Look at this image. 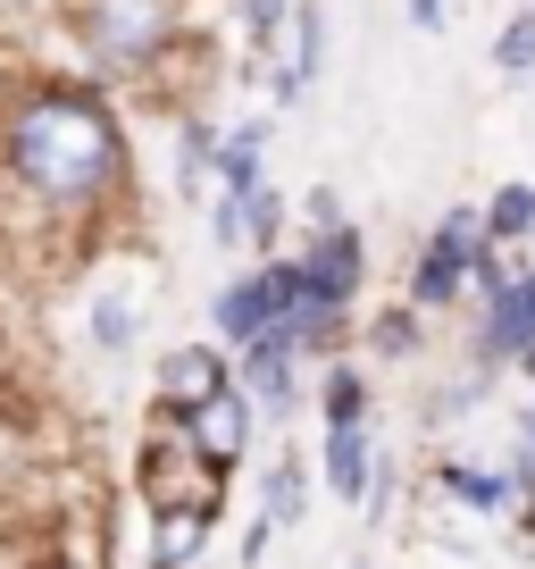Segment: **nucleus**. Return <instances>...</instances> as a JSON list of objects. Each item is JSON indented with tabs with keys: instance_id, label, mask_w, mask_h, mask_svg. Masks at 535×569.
Segmentation results:
<instances>
[{
	"instance_id": "nucleus-29",
	"label": "nucleus",
	"mask_w": 535,
	"mask_h": 569,
	"mask_svg": "<svg viewBox=\"0 0 535 569\" xmlns=\"http://www.w3.org/2000/svg\"><path fill=\"white\" fill-rule=\"evenodd\" d=\"M26 569H101V561H84V552H34Z\"/></svg>"
},
{
	"instance_id": "nucleus-33",
	"label": "nucleus",
	"mask_w": 535,
	"mask_h": 569,
	"mask_svg": "<svg viewBox=\"0 0 535 569\" xmlns=\"http://www.w3.org/2000/svg\"><path fill=\"white\" fill-rule=\"evenodd\" d=\"M352 569H369V561H352Z\"/></svg>"
},
{
	"instance_id": "nucleus-7",
	"label": "nucleus",
	"mask_w": 535,
	"mask_h": 569,
	"mask_svg": "<svg viewBox=\"0 0 535 569\" xmlns=\"http://www.w3.org/2000/svg\"><path fill=\"white\" fill-rule=\"evenodd\" d=\"M234 386L251 393V410H260L268 427H285L293 410L310 402V393H302V352L285 343V327H276V336H260L251 352H234Z\"/></svg>"
},
{
	"instance_id": "nucleus-17",
	"label": "nucleus",
	"mask_w": 535,
	"mask_h": 569,
	"mask_svg": "<svg viewBox=\"0 0 535 569\" xmlns=\"http://www.w3.org/2000/svg\"><path fill=\"white\" fill-rule=\"evenodd\" d=\"M210 519L218 511H160L151 519V569H193L210 545Z\"/></svg>"
},
{
	"instance_id": "nucleus-9",
	"label": "nucleus",
	"mask_w": 535,
	"mask_h": 569,
	"mask_svg": "<svg viewBox=\"0 0 535 569\" xmlns=\"http://www.w3.org/2000/svg\"><path fill=\"white\" fill-rule=\"evenodd\" d=\"M251 436H260V410H251V393H243V386L218 393L210 410H193V419H184V445H193L201 461L218 469V478H234V469H243Z\"/></svg>"
},
{
	"instance_id": "nucleus-28",
	"label": "nucleus",
	"mask_w": 535,
	"mask_h": 569,
	"mask_svg": "<svg viewBox=\"0 0 535 569\" xmlns=\"http://www.w3.org/2000/svg\"><path fill=\"white\" fill-rule=\"evenodd\" d=\"M302 218H310V234H326V227H352V218H343V193H302Z\"/></svg>"
},
{
	"instance_id": "nucleus-15",
	"label": "nucleus",
	"mask_w": 535,
	"mask_h": 569,
	"mask_svg": "<svg viewBox=\"0 0 535 569\" xmlns=\"http://www.w3.org/2000/svg\"><path fill=\"white\" fill-rule=\"evenodd\" d=\"M319 59H326V9L302 0V18H293V59L276 68V101H302L319 84Z\"/></svg>"
},
{
	"instance_id": "nucleus-18",
	"label": "nucleus",
	"mask_w": 535,
	"mask_h": 569,
	"mask_svg": "<svg viewBox=\"0 0 535 569\" xmlns=\"http://www.w3.org/2000/svg\"><path fill=\"white\" fill-rule=\"evenodd\" d=\"M218 126H201V118H184V134H176V193L184 201H210V177H218Z\"/></svg>"
},
{
	"instance_id": "nucleus-32",
	"label": "nucleus",
	"mask_w": 535,
	"mask_h": 569,
	"mask_svg": "<svg viewBox=\"0 0 535 569\" xmlns=\"http://www.w3.org/2000/svg\"><path fill=\"white\" fill-rule=\"evenodd\" d=\"M518 9H527V18H535V0H518Z\"/></svg>"
},
{
	"instance_id": "nucleus-20",
	"label": "nucleus",
	"mask_w": 535,
	"mask_h": 569,
	"mask_svg": "<svg viewBox=\"0 0 535 569\" xmlns=\"http://www.w3.org/2000/svg\"><path fill=\"white\" fill-rule=\"evenodd\" d=\"M260 151H268V126H234L226 151H218V193H260Z\"/></svg>"
},
{
	"instance_id": "nucleus-8",
	"label": "nucleus",
	"mask_w": 535,
	"mask_h": 569,
	"mask_svg": "<svg viewBox=\"0 0 535 569\" xmlns=\"http://www.w3.org/2000/svg\"><path fill=\"white\" fill-rule=\"evenodd\" d=\"M302 284L319 293V302H360V284H369V234L360 227H326L302 243Z\"/></svg>"
},
{
	"instance_id": "nucleus-2",
	"label": "nucleus",
	"mask_w": 535,
	"mask_h": 569,
	"mask_svg": "<svg viewBox=\"0 0 535 569\" xmlns=\"http://www.w3.org/2000/svg\"><path fill=\"white\" fill-rule=\"evenodd\" d=\"M75 42L101 76H143L176 42V0H75Z\"/></svg>"
},
{
	"instance_id": "nucleus-23",
	"label": "nucleus",
	"mask_w": 535,
	"mask_h": 569,
	"mask_svg": "<svg viewBox=\"0 0 535 569\" xmlns=\"http://www.w3.org/2000/svg\"><path fill=\"white\" fill-rule=\"evenodd\" d=\"M34 478V419L18 402H0V486Z\"/></svg>"
},
{
	"instance_id": "nucleus-21",
	"label": "nucleus",
	"mask_w": 535,
	"mask_h": 569,
	"mask_svg": "<svg viewBox=\"0 0 535 569\" xmlns=\"http://www.w3.org/2000/svg\"><path fill=\"white\" fill-rule=\"evenodd\" d=\"M527 234H535V184H502V193L485 201V243L511 251V243H527Z\"/></svg>"
},
{
	"instance_id": "nucleus-25",
	"label": "nucleus",
	"mask_w": 535,
	"mask_h": 569,
	"mask_svg": "<svg viewBox=\"0 0 535 569\" xmlns=\"http://www.w3.org/2000/svg\"><path fill=\"white\" fill-rule=\"evenodd\" d=\"M210 243L218 251L251 243V193H210Z\"/></svg>"
},
{
	"instance_id": "nucleus-19",
	"label": "nucleus",
	"mask_w": 535,
	"mask_h": 569,
	"mask_svg": "<svg viewBox=\"0 0 535 569\" xmlns=\"http://www.w3.org/2000/svg\"><path fill=\"white\" fill-rule=\"evenodd\" d=\"M418 343H427V310L393 302L369 319V360H418Z\"/></svg>"
},
{
	"instance_id": "nucleus-26",
	"label": "nucleus",
	"mask_w": 535,
	"mask_h": 569,
	"mask_svg": "<svg viewBox=\"0 0 535 569\" xmlns=\"http://www.w3.org/2000/svg\"><path fill=\"white\" fill-rule=\"evenodd\" d=\"M276 234H285V193H251V251H268V260H276Z\"/></svg>"
},
{
	"instance_id": "nucleus-11",
	"label": "nucleus",
	"mask_w": 535,
	"mask_h": 569,
	"mask_svg": "<svg viewBox=\"0 0 535 569\" xmlns=\"http://www.w3.org/2000/svg\"><path fill=\"white\" fill-rule=\"evenodd\" d=\"M326 486H335V502H369V478H376V436L369 427H326V452H319Z\"/></svg>"
},
{
	"instance_id": "nucleus-27",
	"label": "nucleus",
	"mask_w": 535,
	"mask_h": 569,
	"mask_svg": "<svg viewBox=\"0 0 535 569\" xmlns=\"http://www.w3.org/2000/svg\"><path fill=\"white\" fill-rule=\"evenodd\" d=\"M276 26H285V0H243V34H251V51H260V42H276Z\"/></svg>"
},
{
	"instance_id": "nucleus-14",
	"label": "nucleus",
	"mask_w": 535,
	"mask_h": 569,
	"mask_svg": "<svg viewBox=\"0 0 535 569\" xmlns=\"http://www.w3.org/2000/svg\"><path fill=\"white\" fill-rule=\"evenodd\" d=\"M302 511H310V469H302V452H276L260 469V519L285 536V528H302Z\"/></svg>"
},
{
	"instance_id": "nucleus-5",
	"label": "nucleus",
	"mask_w": 535,
	"mask_h": 569,
	"mask_svg": "<svg viewBox=\"0 0 535 569\" xmlns=\"http://www.w3.org/2000/svg\"><path fill=\"white\" fill-rule=\"evenodd\" d=\"M143 502H151V519H160V511H218V502H226V478H218V469L184 445L176 419H151V445H143Z\"/></svg>"
},
{
	"instance_id": "nucleus-22",
	"label": "nucleus",
	"mask_w": 535,
	"mask_h": 569,
	"mask_svg": "<svg viewBox=\"0 0 535 569\" xmlns=\"http://www.w3.org/2000/svg\"><path fill=\"white\" fill-rule=\"evenodd\" d=\"M494 393V369L485 360H461V377L452 386H435V402H427V427H452V419H468V410Z\"/></svg>"
},
{
	"instance_id": "nucleus-13",
	"label": "nucleus",
	"mask_w": 535,
	"mask_h": 569,
	"mask_svg": "<svg viewBox=\"0 0 535 569\" xmlns=\"http://www.w3.org/2000/svg\"><path fill=\"white\" fill-rule=\"evenodd\" d=\"M435 486H444L461 511H477V519H511V478L485 469V461H435Z\"/></svg>"
},
{
	"instance_id": "nucleus-12",
	"label": "nucleus",
	"mask_w": 535,
	"mask_h": 569,
	"mask_svg": "<svg viewBox=\"0 0 535 569\" xmlns=\"http://www.w3.org/2000/svg\"><path fill=\"white\" fill-rule=\"evenodd\" d=\"M84 343H92L101 360H125L134 343H143V302H134L125 284H101V293H92V310H84Z\"/></svg>"
},
{
	"instance_id": "nucleus-10",
	"label": "nucleus",
	"mask_w": 535,
	"mask_h": 569,
	"mask_svg": "<svg viewBox=\"0 0 535 569\" xmlns=\"http://www.w3.org/2000/svg\"><path fill=\"white\" fill-rule=\"evenodd\" d=\"M535 343V268H518L511 293H494L477 319V343H468V360H485V369H502V360H518Z\"/></svg>"
},
{
	"instance_id": "nucleus-24",
	"label": "nucleus",
	"mask_w": 535,
	"mask_h": 569,
	"mask_svg": "<svg viewBox=\"0 0 535 569\" xmlns=\"http://www.w3.org/2000/svg\"><path fill=\"white\" fill-rule=\"evenodd\" d=\"M494 68H502V84H527V76H535V18H527V9L494 34Z\"/></svg>"
},
{
	"instance_id": "nucleus-4",
	"label": "nucleus",
	"mask_w": 535,
	"mask_h": 569,
	"mask_svg": "<svg viewBox=\"0 0 535 569\" xmlns=\"http://www.w3.org/2000/svg\"><path fill=\"white\" fill-rule=\"evenodd\" d=\"M485 260V218L477 210H444L435 218V234L411 251V284H402V302L411 310H452L468 293V277H477Z\"/></svg>"
},
{
	"instance_id": "nucleus-30",
	"label": "nucleus",
	"mask_w": 535,
	"mask_h": 569,
	"mask_svg": "<svg viewBox=\"0 0 535 569\" xmlns=\"http://www.w3.org/2000/svg\"><path fill=\"white\" fill-rule=\"evenodd\" d=\"M411 26H427V34H435V26H444V0H411Z\"/></svg>"
},
{
	"instance_id": "nucleus-16",
	"label": "nucleus",
	"mask_w": 535,
	"mask_h": 569,
	"mask_svg": "<svg viewBox=\"0 0 535 569\" xmlns=\"http://www.w3.org/2000/svg\"><path fill=\"white\" fill-rule=\"evenodd\" d=\"M310 402H319L326 427H369V369H360L352 352L326 360V377H319V393H310Z\"/></svg>"
},
{
	"instance_id": "nucleus-6",
	"label": "nucleus",
	"mask_w": 535,
	"mask_h": 569,
	"mask_svg": "<svg viewBox=\"0 0 535 569\" xmlns=\"http://www.w3.org/2000/svg\"><path fill=\"white\" fill-rule=\"evenodd\" d=\"M151 393H160V419H193V410H210L218 393H234V352L218 336H193V343H168L160 369H151Z\"/></svg>"
},
{
	"instance_id": "nucleus-3",
	"label": "nucleus",
	"mask_w": 535,
	"mask_h": 569,
	"mask_svg": "<svg viewBox=\"0 0 535 569\" xmlns=\"http://www.w3.org/2000/svg\"><path fill=\"white\" fill-rule=\"evenodd\" d=\"M302 293H310L302 260H260V268H243V277H226L210 293V336L226 343V352H251L260 336L285 327V310L302 302Z\"/></svg>"
},
{
	"instance_id": "nucleus-31",
	"label": "nucleus",
	"mask_w": 535,
	"mask_h": 569,
	"mask_svg": "<svg viewBox=\"0 0 535 569\" xmlns=\"http://www.w3.org/2000/svg\"><path fill=\"white\" fill-rule=\"evenodd\" d=\"M511 369H518V377H527V386H535V343H527V352H518V360H511Z\"/></svg>"
},
{
	"instance_id": "nucleus-1",
	"label": "nucleus",
	"mask_w": 535,
	"mask_h": 569,
	"mask_svg": "<svg viewBox=\"0 0 535 569\" xmlns=\"http://www.w3.org/2000/svg\"><path fill=\"white\" fill-rule=\"evenodd\" d=\"M0 160L42 218H101L125 193V126L84 84H34L0 118Z\"/></svg>"
}]
</instances>
